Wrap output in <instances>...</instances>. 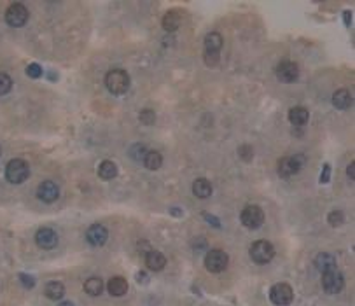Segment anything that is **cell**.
<instances>
[{"label": "cell", "instance_id": "6da1fadb", "mask_svg": "<svg viewBox=\"0 0 355 306\" xmlns=\"http://www.w3.org/2000/svg\"><path fill=\"white\" fill-rule=\"evenodd\" d=\"M105 86L112 95H124L130 88V75L121 68H114L105 75Z\"/></svg>", "mask_w": 355, "mask_h": 306}, {"label": "cell", "instance_id": "7a4b0ae2", "mask_svg": "<svg viewBox=\"0 0 355 306\" xmlns=\"http://www.w3.org/2000/svg\"><path fill=\"white\" fill-rule=\"evenodd\" d=\"M30 177V166L25 159H11L5 166V179L11 184H23Z\"/></svg>", "mask_w": 355, "mask_h": 306}, {"label": "cell", "instance_id": "3957f363", "mask_svg": "<svg viewBox=\"0 0 355 306\" xmlns=\"http://www.w3.org/2000/svg\"><path fill=\"white\" fill-rule=\"evenodd\" d=\"M275 257V247L268 240H257L250 247V259L257 264H268Z\"/></svg>", "mask_w": 355, "mask_h": 306}, {"label": "cell", "instance_id": "277c9868", "mask_svg": "<svg viewBox=\"0 0 355 306\" xmlns=\"http://www.w3.org/2000/svg\"><path fill=\"white\" fill-rule=\"evenodd\" d=\"M228 264H230V257L221 248H212L205 255V268L210 273H222L228 268Z\"/></svg>", "mask_w": 355, "mask_h": 306}, {"label": "cell", "instance_id": "5b68a950", "mask_svg": "<svg viewBox=\"0 0 355 306\" xmlns=\"http://www.w3.org/2000/svg\"><path fill=\"white\" fill-rule=\"evenodd\" d=\"M28 18H30L28 9H26V5L21 4V2H12V4L5 9V21H7V25L12 26V28L23 26L28 21Z\"/></svg>", "mask_w": 355, "mask_h": 306}, {"label": "cell", "instance_id": "8992f818", "mask_svg": "<svg viewBox=\"0 0 355 306\" xmlns=\"http://www.w3.org/2000/svg\"><path fill=\"white\" fill-rule=\"evenodd\" d=\"M304 166V156L296 154V156H285L278 161V175L284 179L293 177V175L299 174L301 168Z\"/></svg>", "mask_w": 355, "mask_h": 306}, {"label": "cell", "instance_id": "52a82bcc", "mask_svg": "<svg viewBox=\"0 0 355 306\" xmlns=\"http://www.w3.org/2000/svg\"><path fill=\"white\" fill-rule=\"evenodd\" d=\"M241 224L247 229H257L264 222V212L257 205H247L240 214Z\"/></svg>", "mask_w": 355, "mask_h": 306}, {"label": "cell", "instance_id": "ba28073f", "mask_svg": "<svg viewBox=\"0 0 355 306\" xmlns=\"http://www.w3.org/2000/svg\"><path fill=\"white\" fill-rule=\"evenodd\" d=\"M322 287L327 294H338L343 291L345 287V278L341 275V271H338L336 268L329 269L326 273H322Z\"/></svg>", "mask_w": 355, "mask_h": 306}, {"label": "cell", "instance_id": "9c48e42d", "mask_svg": "<svg viewBox=\"0 0 355 306\" xmlns=\"http://www.w3.org/2000/svg\"><path fill=\"white\" fill-rule=\"evenodd\" d=\"M270 301L277 306H289L294 301V291L289 284H275L270 289Z\"/></svg>", "mask_w": 355, "mask_h": 306}, {"label": "cell", "instance_id": "30bf717a", "mask_svg": "<svg viewBox=\"0 0 355 306\" xmlns=\"http://www.w3.org/2000/svg\"><path fill=\"white\" fill-rule=\"evenodd\" d=\"M277 77H278V81L285 82V84L296 82L297 77H299V66H297L294 61H289V60H285V61L278 63Z\"/></svg>", "mask_w": 355, "mask_h": 306}, {"label": "cell", "instance_id": "8fae6325", "mask_svg": "<svg viewBox=\"0 0 355 306\" xmlns=\"http://www.w3.org/2000/svg\"><path fill=\"white\" fill-rule=\"evenodd\" d=\"M35 244L44 250H51L58 245V235L51 228H42L35 235Z\"/></svg>", "mask_w": 355, "mask_h": 306}, {"label": "cell", "instance_id": "7c38bea8", "mask_svg": "<svg viewBox=\"0 0 355 306\" xmlns=\"http://www.w3.org/2000/svg\"><path fill=\"white\" fill-rule=\"evenodd\" d=\"M109 238V231L104 224H93L91 228L86 233V240L93 245V247H102V245L107 242Z\"/></svg>", "mask_w": 355, "mask_h": 306}, {"label": "cell", "instance_id": "4fadbf2b", "mask_svg": "<svg viewBox=\"0 0 355 306\" xmlns=\"http://www.w3.org/2000/svg\"><path fill=\"white\" fill-rule=\"evenodd\" d=\"M37 196H39V199H41V201L53 203V201H56V199H58L59 189H58V185H56L53 181H44V182H41V184H39Z\"/></svg>", "mask_w": 355, "mask_h": 306}, {"label": "cell", "instance_id": "5bb4252c", "mask_svg": "<svg viewBox=\"0 0 355 306\" xmlns=\"http://www.w3.org/2000/svg\"><path fill=\"white\" fill-rule=\"evenodd\" d=\"M145 266H147L151 271H161V269L167 266V257H165L161 252L151 250L145 254Z\"/></svg>", "mask_w": 355, "mask_h": 306}, {"label": "cell", "instance_id": "9a60e30c", "mask_svg": "<svg viewBox=\"0 0 355 306\" xmlns=\"http://www.w3.org/2000/svg\"><path fill=\"white\" fill-rule=\"evenodd\" d=\"M333 105L340 111H347L354 105V98H352L348 89H338L333 95Z\"/></svg>", "mask_w": 355, "mask_h": 306}, {"label": "cell", "instance_id": "2e32d148", "mask_svg": "<svg viewBox=\"0 0 355 306\" xmlns=\"http://www.w3.org/2000/svg\"><path fill=\"white\" fill-rule=\"evenodd\" d=\"M315 266H317V269L320 273H326L329 269L336 268V259H334V255L327 254V252H320V254L315 257Z\"/></svg>", "mask_w": 355, "mask_h": 306}, {"label": "cell", "instance_id": "e0dca14e", "mask_svg": "<svg viewBox=\"0 0 355 306\" xmlns=\"http://www.w3.org/2000/svg\"><path fill=\"white\" fill-rule=\"evenodd\" d=\"M224 44V39L219 32H210L205 37V53H219Z\"/></svg>", "mask_w": 355, "mask_h": 306}, {"label": "cell", "instance_id": "ac0fdd59", "mask_svg": "<svg viewBox=\"0 0 355 306\" xmlns=\"http://www.w3.org/2000/svg\"><path fill=\"white\" fill-rule=\"evenodd\" d=\"M310 119V112L304 107H293L289 111V121L294 126H304Z\"/></svg>", "mask_w": 355, "mask_h": 306}, {"label": "cell", "instance_id": "d6986e66", "mask_svg": "<svg viewBox=\"0 0 355 306\" xmlns=\"http://www.w3.org/2000/svg\"><path fill=\"white\" fill-rule=\"evenodd\" d=\"M107 289L112 296L119 298V296H124L126 292H128V282L122 277H112L107 284Z\"/></svg>", "mask_w": 355, "mask_h": 306}, {"label": "cell", "instance_id": "ffe728a7", "mask_svg": "<svg viewBox=\"0 0 355 306\" xmlns=\"http://www.w3.org/2000/svg\"><path fill=\"white\" fill-rule=\"evenodd\" d=\"M180 23H182V12L174 9V11H168L167 14H165L163 28L167 30V32H174V30H177L178 26H180Z\"/></svg>", "mask_w": 355, "mask_h": 306}, {"label": "cell", "instance_id": "44dd1931", "mask_svg": "<svg viewBox=\"0 0 355 306\" xmlns=\"http://www.w3.org/2000/svg\"><path fill=\"white\" fill-rule=\"evenodd\" d=\"M192 194L196 198H208L212 194V184L207 181V179H196L194 184H192Z\"/></svg>", "mask_w": 355, "mask_h": 306}, {"label": "cell", "instance_id": "7402d4cb", "mask_svg": "<svg viewBox=\"0 0 355 306\" xmlns=\"http://www.w3.org/2000/svg\"><path fill=\"white\" fill-rule=\"evenodd\" d=\"M116 175H118V165L114 161L105 159V161L100 163V166H98V177L104 179V181H112Z\"/></svg>", "mask_w": 355, "mask_h": 306}, {"label": "cell", "instance_id": "603a6c76", "mask_svg": "<svg viewBox=\"0 0 355 306\" xmlns=\"http://www.w3.org/2000/svg\"><path fill=\"white\" fill-rule=\"evenodd\" d=\"M44 294L46 298L51 299V301H58V299H61L63 294H65V285H63L61 282H49L44 289Z\"/></svg>", "mask_w": 355, "mask_h": 306}, {"label": "cell", "instance_id": "cb8c5ba5", "mask_svg": "<svg viewBox=\"0 0 355 306\" xmlns=\"http://www.w3.org/2000/svg\"><path fill=\"white\" fill-rule=\"evenodd\" d=\"M144 165L147 170H159L163 165V156L159 154L158 151H147L144 158Z\"/></svg>", "mask_w": 355, "mask_h": 306}, {"label": "cell", "instance_id": "d4e9b609", "mask_svg": "<svg viewBox=\"0 0 355 306\" xmlns=\"http://www.w3.org/2000/svg\"><path fill=\"white\" fill-rule=\"evenodd\" d=\"M84 291L88 292L89 296H100L102 291H104V282L102 278L98 277H91L84 282Z\"/></svg>", "mask_w": 355, "mask_h": 306}, {"label": "cell", "instance_id": "484cf974", "mask_svg": "<svg viewBox=\"0 0 355 306\" xmlns=\"http://www.w3.org/2000/svg\"><path fill=\"white\" fill-rule=\"evenodd\" d=\"M327 222H329L333 228H338L345 222V214L341 210H333L329 215H327Z\"/></svg>", "mask_w": 355, "mask_h": 306}, {"label": "cell", "instance_id": "4316f807", "mask_svg": "<svg viewBox=\"0 0 355 306\" xmlns=\"http://www.w3.org/2000/svg\"><path fill=\"white\" fill-rule=\"evenodd\" d=\"M11 88H12V79L9 77L7 74H4V72H0V96L7 95V93L11 91Z\"/></svg>", "mask_w": 355, "mask_h": 306}, {"label": "cell", "instance_id": "83f0119b", "mask_svg": "<svg viewBox=\"0 0 355 306\" xmlns=\"http://www.w3.org/2000/svg\"><path fill=\"white\" fill-rule=\"evenodd\" d=\"M138 119H140L142 124L151 126V124H154V121H156V114H154V111H151V109H144V111L140 112V116H138Z\"/></svg>", "mask_w": 355, "mask_h": 306}, {"label": "cell", "instance_id": "f1b7e54d", "mask_svg": "<svg viewBox=\"0 0 355 306\" xmlns=\"http://www.w3.org/2000/svg\"><path fill=\"white\" fill-rule=\"evenodd\" d=\"M145 154H147V149L142 144H135L133 147L130 149V156L133 159H137V161H142V159L145 158Z\"/></svg>", "mask_w": 355, "mask_h": 306}, {"label": "cell", "instance_id": "f546056e", "mask_svg": "<svg viewBox=\"0 0 355 306\" xmlns=\"http://www.w3.org/2000/svg\"><path fill=\"white\" fill-rule=\"evenodd\" d=\"M238 154H240V158L243 159V161H252L254 159V149H252V145L245 144V145H240L238 147Z\"/></svg>", "mask_w": 355, "mask_h": 306}, {"label": "cell", "instance_id": "4dcf8cb0", "mask_svg": "<svg viewBox=\"0 0 355 306\" xmlns=\"http://www.w3.org/2000/svg\"><path fill=\"white\" fill-rule=\"evenodd\" d=\"M26 75L32 79L42 77V66L39 65V63H30V65L26 66Z\"/></svg>", "mask_w": 355, "mask_h": 306}, {"label": "cell", "instance_id": "1f68e13d", "mask_svg": "<svg viewBox=\"0 0 355 306\" xmlns=\"http://www.w3.org/2000/svg\"><path fill=\"white\" fill-rule=\"evenodd\" d=\"M19 282L25 289H34L35 287V278L32 275H26V273H19Z\"/></svg>", "mask_w": 355, "mask_h": 306}, {"label": "cell", "instance_id": "d6a6232c", "mask_svg": "<svg viewBox=\"0 0 355 306\" xmlns=\"http://www.w3.org/2000/svg\"><path fill=\"white\" fill-rule=\"evenodd\" d=\"M219 60H221L219 53H205V63L208 66H215L219 63Z\"/></svg>", "mask_w": 355, "mask_h": 306}, {"label": "cell", "instance_id": "836d02e7", "mask_svg": "<svg viewBox=\"0 0 355 306\" xmlns=\"http://www.w3.org/2000/svg\"><path fill=\"white\" fill-rule=\"evenodd\" d=\"M329 179H331V166L324 165V170H322V174H320V182L322 184H327Z\"/></svg>", "mask_w": 355, "mask_h": 306}, {"label": "cell", "instance_id": "e575fe53", "mask_svg": "<svg viewBox=\"0 0 355 306\" xmlns=\"http://www.w3.org/2000/svg\"><path fill=\"white\" fill-rule=\"evenodd\" d=\"M203 217L207 219L208 224H212V226H214V228H221V221H219L217 217H214V215L207 214V212H205V214H203Z\"/></svg>", "mask_w": 355, "mask_h": 306}, {"label": "cell", "instance_id": "d590c367", "mask_svg": "<svg viewBox=\"0 0 355 306\" xmlns=\"http://www.w3.org/2000/svg\"><path fill=\"white\" fill-rule=\"evenodd\" d=\"M347 175H348V179H350V181H355V161H352L350 165H348Z\"/></svg>", "mask_w": 355, "mask_h": 306}, {"label": "cell", "instance_id": "8d00e7d4", "mask_svg": "<svg viewBox=\"0 0 355 306\" xmlns=\"http://www.w3.org/2000/svg\"><path fill=\"white\" fill-rule=\"evenodd\" d=\"M350 21H352V12L350 11H345V25L350 26Z\"/></svg>", "mask_w": 355, "mask_h": 306}, {"label": "cell", "instance_id": "74e56055", "mask_svg": "<svg viewBox=\"0 0 355 306\" xmlns=\"http://www.w3.org/2000/svg\"><path fill=\"white\" fill-rule=\"evenodd\" d=\"M170 212H172V214H174V215H177V217H178V215H182V212H180V210H177V207L170 208Z\"/></svg>", "mask_w": 355, "mask_h": 306}, {"label": "cell", "instance_id": "f35d334b", "mask_svg": "<svg viewBox=\"0 0 355 306\" xmlns=\"http://www.w3.org/2000/svg\"><path fill=\"white\" fill-rule=\"evenodd\" d=\"M145 278H147L145 277V273H138V282H140V284L142 282H145Z\"/></svg>", "mask_w": 355, "mask_h": 306}, {"label": "cell", "instance_id": "ab89813d", "mask_svg": "<svg viewBox=\"0 0 355 306\" xmlns=\"http://www.w3.org/2000/svg\"><path fill=\"white\" fill-rule=\"evenodd\" d=\"M58 306H74V305H72L70 301H63V303H59Z\"/></svg>", "mask_w": 355, "mask_h": 306}, {"label": "cell", "instance_id": "60d3db41", "mask_svg": "<svg viewBox=\"0 0 355 306\" xmlns=\"http://www.w3.org/2000/svg\"><path fill=\"white\" fill-rule=\"evenodd\" d=\"M0 154H2V149H0Z\"/></svg>", "mask_w": 355, "mask_h": 306}]
</instances>
